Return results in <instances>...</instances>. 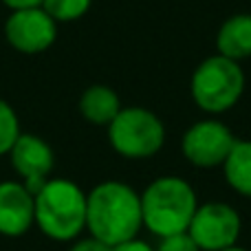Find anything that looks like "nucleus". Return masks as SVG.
I'll return each mask as SVG.
<instances>
[{"instance_id":"nucleus-1","label":"nucleus","mask_w":251,"mask_h":251,"mask_svg":"<svg viewBox=\"0 0 251 251\" xmlns=\"http://www.w3.org/2000/svg\"><path fill=\"white\" fill-rule=\"evenodd\" d=\"M143 229L141 194L130 183L101 181L86 192V231L108 247L132 240Z\"/></svg>"},{"instance_id":"nucleus-2","label":"nucleus","mask_w":251,"mask_h":251,"mask_svg":"<svg viewBox=\"0 0 251 251\" xmlns=\"http://www.w3.org/2000/svg\"><path fill=\"white\" fill-rule=\"evenodd\" d=\"M196 207L199 196L187 178L178 174L156 176L141 192L143 229L156 238L183 234L190 227Z\"/></svg>"},{"instance_id":"nucleus-3","label":"nucleus","mask_w":251,"mask_h":251,"mask_svg":"<svg viewBox=\"0 0 251 251\" xmlns=\"http://www.w3.org/2000/svg\"><path fill=\"white\" fill-rule=\"evenodd\" d=\"M35 199V227L53 243H73L86 231V192L75 181L51 176Z\"/></svg>"},{"instance_id":"nucleus-4","label":"nucleus","mask_w":251,"mask_h":251,"mask_svg":"<svg viewBox=\"0 0 251 251\" xmlns=\"http://www.w3.org/2000/svg\"><path fill=\"white\" fill-rule=\"evenodd\" d=\"M247 77L240 66L218 53L196 64L190 77V97L194 106L207 117H221L238 106L245 95Z\"/></svg>"},{"instance_id":"nucleus-5","label":"nucleus","mask_w":251,"mask_h":251,"mask_svg":"<svg viewBox=\"0 0 251 251\" xmlns=\"http://www.w3.org/2000/svg\"><path fill=\"white\" fill-rule=\"evenodd\" d=\"M108 143L128 161H146L156 156L165 146V124L156 113L143 106H124L108 124Z\"/></svg>"},{"instance_id":"nucleus-6","label":"nucleus","mask_w":251,"mask_h":251,"mask_svg":"<svg viewBox=\"0 0 251 251\" xmlns=\"http://www.w3.org/2000/svg\"><path fill=\"white\" fill-rule=\"evenodd\" d=\"M243 231V218L234 205L225 201H205L199 203L187 234L192 236L201 251H223L238 245Z\"/></svg>"},{"instance_id":"nucleus-7","label":"nucleus","mask_w":251,"mask_h":251,"mask_svg":"<svg viewBox=\"0 0 251 251\" xmlns=\"http://www.w3.org/2000/svg\"><path fill=\"white\" fill-rule=\"evenodd\" d=\"M236 137L227 124L218 117L199 119L183 132L181 154L190 165L199 170L223 168L225 159L229 156Z\"/></svg>"},{"instance_id":"nucleus-8","label":"nucleus","mask_w":251,"mask_h":251,"mask_svg":"<svg viewBox=\"0 0 251 251\" xmlns=\"http://www.w3.org/2000/svg\"><path fill=\"white\" fill-rule=\"evenodd\" d=\"M4 40L22 55H40L57 40V22L42 7L16 9L4 20Z\"/></svg>"},{"instance_id":"nucleus-9","label":"nucleus","mask_w":251,"mask_h":251,"mask_svg":"<svg viewBox=\"0 0 251 251\" xmlns=\"http://www.w3.org/2000/svg\"><path fill=\"white\" fill-rule=\"evenodd\" d=\"M7 156L11 170L18 174V181L25 183L33 194L51 178L55 168V152L51 143L31 132H22Z\"/></svg>"},{"instance_id":"nucleus-10","label":"nucleus","mask_w":251,"mask_h":251,"mask_svg":"<svg viewBox=\"0 0 251 251\" xmlns=\"http://www.w3.org/2000/svg\"><path fill=\"white\" fill-rule=\"evenodd\" d=\"M35 227L33 192L18 178L0 181V236L22 238Z\"/></svg>"},{"instance_id":"nucleus-11","label":"nucleus","mask_w":251,"mask_h":251,"mask_svg":"<svg viewBox=\"0 0 251 251\" xmlns=\"http://www.w3.org/2000/svg\"><path fill=\"white\" fill-rule=\"evenodd\" d=\"M216 53L234 62L251 57V13H234L216 31Z\"/></svg>"},{"instance_id":"nucleus-12","label":"nucleus","mask_w":251,"mask_h":251,"mask_svg":"<svg viewBox=\"0 0 251 251\" xmlns=\"http://www.w3.org/2000/svg\"><path fill=\"white\" fill-rule=\"evenodd\" d=\"M122 100L119 95L106 84H93L86 91L79 95L77 101V110L82 115L84 122H88L91 126H101V128H108V124L122 110Z\"/></svg>"},{"instance_id":"nucleus-13","label":"nucleus","mask_w":251,"mask_h":251,"mask_svg":"<svg viewBox=\"0 0 251 251\" xmlns=\"http://www.w3.org/2000/svg\"><path fill=\"white\" fill-rule=\"evenodd\" d=\"M221 170L229 190H234L238 196L251 199V139H236Z\"/></svg>"},{"instance_id":"nucleus-14","label":"nucleus","mask_w":251,"mask_h":251,"mask_svg":"<svg viewBox=\"0 0 251 251\" xmlns=\"http://www.w3.org/2000/svg\"><path fill=\"white\" fill-rule=\"evenodd\" d=\"M40 7L57 22V25H66V22H77L91 11L93 0H42Z\"/></svg>"},{"instance_id":"nucleus-15","label":"nucleus","mask_w":251,"mask_h":251,"mask_svg":"<svg viewBox=\"0 0 251 251\" xmlns=\"http://www.w3.org/2000/svg\"><path fill=\"white\" fill-rule=\"evenodd\" d=\"M22 134L20 117H18L16 108L9 104L7 100L0 97V156H7L13 143Z\"/></svg>"},{"instance_id":"nucleus-16","label":"nucleus","mask_w":251,"mask_h":251,"mask_svg":"<svg viewBox=\"0 0 251 251\" xmlns=\"http://www.w3.org/2000/svg\"><path fill=\"white\" fill-rule=\"evenodd\" d=\"M156 251H201L199 245L192 240V236L187 231L183 234H174V236H165L159 238V243L154 245Z\"/></svg>"},{"instance_id":"nucleus-17","label":"nucleus","mask_w":251,"mask_h":251,"mask_svg":"<svg viewBox=\"0 0 251 251\" xmlns=\"http://www.w3.org/2000/svg\"><path fill=\"white\" fill-rule=\"evenodd\" d=\"M69 251H110V247L104 245L101 240L93 238V236H79L77 240L71 243Z\"/></svg>"},{"instance_id":"nucleus-18","label":"nucleus","mask_w":251,"mask_h":251,"mask_svg":"<svg viewBox=\"0 0 251 251\" xmlns=\"http://www.w3.org/2000/svg\"><path fill=\"white\" fill-rule=\"evenodd\" d=\"M110 251H156L154 245H150L148 240L143 238H132V240H126V243H119L115 247H110Z\"/></svg>"},{"instance_id":"nucleus-19","label":"nucleus","mask_w":251,"mask_h":251,"mask_svg":"<svg viewBox=\"0 0 251 251\" xmlns=\"http://www.w3.org/2000/svg\"><path fill=\"white\" fill-rule=\"evenodd\" d=\"M9 11H16V9H29V7H40L42 0H0Z\"/></svg>"},{"instance_id":"nucleus-20","label":"nucleus","mask_w":251,"mask_h":251,"mask_svg":"<svg viewBox=\"0 0 251 251\" xmlns=\"http://www.w3.org/2000/svg\"><path fill=\"white\" fill-rule=\"evenodd\" d=\"M223 251H249V249L240 247V245H234V247H227V249H223Z\"/></svg>"}]
</instances>
